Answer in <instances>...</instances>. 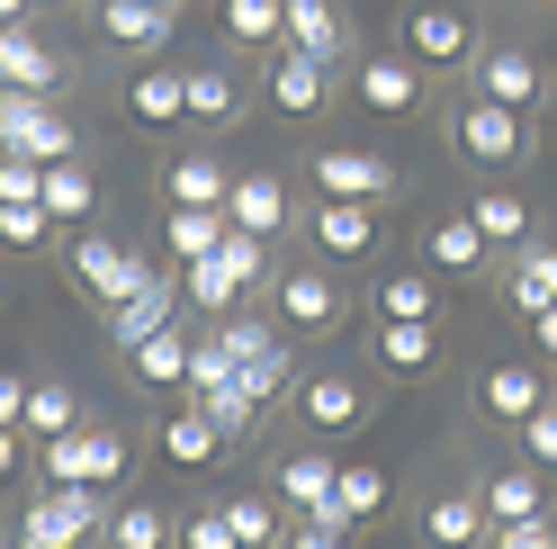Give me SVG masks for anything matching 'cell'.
<instances>
[{
    "label": "cell",
    "instance_id": "9c48e42d",
    "mask_svg": "<svg viewBox=\"0 0 557 549\" xmlns=\"http://www.w3.org/2000/svg\"><path fill=\"white\" fill-rule=\"evenodd\" d=\"M476 90L531 118V109H548V63H540L531 46H485V54H476Z\"/></svg>",
    "mask_w": 557,
    "mask_h": 549
},
{
    "label": "cell",
    "instance_id": "d6986e66",
    "mask_svg": "<svg viewBox=\"0 0 557 549\" xmlns=\"http://www.w3.org/2000/svg\"><path fill=\"white\" fill-rule=\"evenodd\" d=\"M225 217H234L243 234H288V181H278V171H234Z\"/></svg>",
    "mask_w": 557,
    "mask_h": 549
},
{
    "label": "cell",
    "instance_id": "7dc6e473",
    "mask_svg": "<svg viewBox=\"0 0 557 549\" xmlns=\"http://www.w3.org/2000/svg\"><path fill=\"white\" fill-rule=\"evenodd\" d=\"M278 549H351V532H333V523H315V513H297Z\"/></svg>",
    "mask_w": 557,
    "mask_h": 549
},
{
    "label": "cell",
    "instance_id": "f907efd6",
    "mask_svg": "<svg viewBox=\"0 0 557 549\" xmlns=\"http://www.w3.org/2000/svg\"><path fill=\"white\" fill-rule=\"evenodd\" d=\"M531 325H540V352L557 361V306H540V316H531Z\"/></svg>",
    "mask_w": 557,
    "mask_h": 549
},
{
    "label": "cell",
    "instance_id": "2e32d148",
    "mask_svg": "<svg viewBox=\"0 0 557 549\" xmlns=\"http://www.w3.org/2000/svg\"><path fill=\"white\" fill-rule=\"evenodd\" d=\"M351 90H360V109H369V118H413V109H423V63H405V54H369Z\"/></svg>",
    "mask_w": 557,
    "mask_h": 549
},
{
    "label": "cell",
    "instance_id": "f5cc1de1",
    "mask_svg": "<svg viewBox=\"0 0 557 549\" xmlns=\"http://www.w3.org/2000/svg\"><path fill=\"white\" fill-rule=\"evenodd\" d=\"M27 10H37V0H0V27H18Z\"/></svg>",
    "mask_w": 557,
    "mask_h": 549
},
{
    "label": "cell",
    "instance_id": "484cf974",
    "mask_svg": "<svg viewBox=\"0 0 557 549\" xmlns=\"http://www.w3.org/2000/svg\"><path fill=\"white\" fill-rule=\"evenodd\" d=\"M216 451H225V424L207 415V405H189V396H181V415L162 424V460H171V468H207Z\"/></svg>",
    "mask_w": 557,
    "mask_h": 549
},
{
    "label": "cell",
    "instance_id": "1f68e13d",
    "mask_svg": "<svg viewBox=\"0 0 557 549\" xmlns=\"http://www.w3.org/2000/svg\"><path fill=\"white\" fill-rule=\"evenodd\" d=\"M73 424H82L73 379H27V415H18V432H27V441H54V432H73Z\"/></svg>",
    "mask_w": 557,
    "mask_h": 549
},
{
    "label": "cell",
    "instance_id": "f6af8a7d",
    "mask_svg": "<svg viewBox=\"0 0 557 549\" xmlns=\"http://www.w3.org/2000/svg\"><path fill=\"white\" fill-rule=\"evenodd\" d=\"M485 549H557V523H548V513H531V523H495Z\"/></svg>",
    "mask_w": 557,
    "mask_h": 549
},
{
    "label": "cell",
    "instance_id": "e0dca14e",
    "mask_svg": "<svg viewBox=\"0 0 557 549\" xmlns=\"http://www.w3.org/2000/svg\"><path fill=\"white\" fill-rule=\"evenodd\" d=\"M333 477H342V460H333V451H278L270 496L288 504V513H324V504H333Z\"/></svg>",
    "mask_w": 557,
    "mask_h": 549
},
{
    "label": "cell",
    "instance_id": "7bdbcfd3",
    "mask_svg": "<svg viewBox=\"0 0 557 549\" xmlns=\"http://www.w3.org/2000/svg\"><path fill=\"white\" fill-rule=\"evenodd\" d=\"M181 549H243V540H234V523H225V504L181 513Z\"/></svg>",
    "mask_w": 557,
    "mask_h": 549
},
{
    "label": "cell",
    "instance_id": "83f0119b",
    "mask_svg": "<svg viewBox=\"0 0 557 549\" xmlns=\"http://www.w3.org/2000/svg\"><path fill=\"white\" fill-rule=\"evenodd\" d=\"M342 37H351V19H342L333 0H288V37H278V46H297V54L333 63V54H342Z\"/></svg>",
    "mask_w": 557,
    "mask_h": 549
},
{
    "label": "cell",
    "instance_id": "836d02e7",
    "mask_svg": "<svg viewBox=\"0 0 557 549\" xmlns=\"http://www.w3.org/2000/svg\"><path fill=\"white\" fill-rule=\"evenodd\" d=\"M225 523H234V540H243V549H278L297 513L278 504V496H225Z\"/></svg>",
    "mask_w": 557,
    "mask_h": 549
},
{
    "label": "cell",
    "instance_id": "8fae6325",
    "mask_svg": "<svg viewBox=\"0 0 557 549\" xmlns=\"http://www.w3.org/2000/svg\"><path fill=\"white\" fill-rule=\"evenodd\" d=\"M324 99H333V63L297 54V46H270V109L278 118H315Z\"/></svg>",
    "mask_w": 557,
    "mask_h": 549
},
{
    "label": "cell",
    "instance_id": "bcb514c9",
    "mask_svg": "<svg viewBox=\"0 0 557 549\" xmlns=\"http://www.w3.org/2000/svg\"><path fill=\"white\" fill-rule=\"evenodd\" d=\"M521 451H531V468H557V396L540 405L531 424H521Z\"/></svg>",
    "mask_w": 557,
    "mask_h": 549
},
{
    "label": "cell",
    "instance_id": "ac0fdd59",
    "mask_svg": "<svg viewBox=\"0 0 557 549\" xmlns=\"http://www.w3.org/2000/svg\"><path fill=\"white\" fill-rule=\"evenodd\" d=\"M315 253L324 261H369L377 253V208H360V198H315Z\"/></svg>",
    "mask_w": 557,
    "mask_h": 549
},
{
    "label": "cell",
    "instance_id": "6da1fadb",
    "mask_svg": "<svg viewBox=\"0 0 557 549\" xmlns=\"http://www.w3.org/2000/svg\"><path fill=\"white\" fill-rule=\"evenodd\" d=\"M261 280H270V234H243V225H234L207 261L181 270V297H189V306H216V316H225V306H243Z\"/></svg>",
    "mask_w": 557,
    "mask_h": 549
},
{
    "label": "cell",
    "instance_id": "7c38bea8",
    "mask_svg": "<svg viewBox=\"0 0 557 549\" xmlns=\"http://www.w3.org/2000/svg\"><path fill=\"white\" fill-rule=\"evenodd\" d=\"M0 90H27V99H54L63 90V54L37 46V27H0Z\"/></svg>",
    "mask_w": 557,
    "mask_h": 549
},
{
    "label": "cell",
    "instance_id": "3957f363",
    "mask_svg": "<svg viewBox=\"0 0 557 549\" xmlns=\"http://www.w3.org/2000/svg\"><path fill=\"white\" fill-rule=\"evenodd\" d=\"M449 145H459L476 171H512L521 154H531V118L476 90V99H459V109H449Z\"/></svg>",
    "mask_w": 557,
    "mask_h": 549
},
{
    "label": "cell",
    "instance_id": "11a10c76",
    "mask_svg": "<svg viewBox=\"0 0 557 549\" xmlns=\"http://www.w3.org/2000/svg\"><path fill=\"white\" fill-rule=\"evenodd\" d=\"M171 10H181V0H171Z\"/></svg>",
    "mask_w": 557,
    "mask_h": 549
},
{
    "label": "cell",
    "instance_id": "277c9868",
    "mask_svg": "<svg viewBox=\"0 0 557 549\" xmlns=\"http://www.w3.org/2000/svg\"><path fill=\"white\" fill-rule=\"evenodd\" d=\"M63 270H73V289L99 306V316H109L117 297H135V289L153 280V270L135 261V253L117 244V234H73V244H63Z\"/></svg>",
    "mask_w": 557,
    "mask_h": 549
},
{
    "label": "cell",
    "instance_id": "d4e9b609",
    "mask_svg": "<svg viewBox=\"0 0 557 549\" xmlns=\"http://www.w3.org/2000/svg\"><path fill=\"white\" fill-rule=\"evenodd\" d=\"M441 361V333L413 325V316H377V369H396V379H423Z\"/></svg>",
    "mask_w": 557,
    "mask_h": 549
},
{
    "label": "cell",
    "instance_id": "ffe728a7",
    "mask_svg": "<svg viewBox=\"0 0 557 549\" xmlns=\"http://www.w3.org/2000/svg\"><path fill=\"white\" fill-rule=\"evenodd\" d=\"M476 396H485V415H495V424H531L540 405H548V379H540V361H495Z\"/></svg>",
    "mask_w": 557,
    "mask_h": 549
},
{
    "label": "cell",
    "instance_id": "60d3db41",
    "mask_svg": "<svg viewBox=\"0 0 557 549\" xmlns=\"http://www.w3.org/2000/svg\"><path fill=\"white\" fill-rule=\"evenodd\" d=\"M54 208H46V198H10V208H0V244H10V253H46L54 244Z\"/></svg>",
    "mask_w": 557,
    "mask_h": 549
},
{
    "label": "cell",
    "instance_id": "c3c4849f",
    "mask_svg": "<svg viewBox=\"0 0 557 549\" xmlns=\"http://www.w3.org/2000/svg\"><path fill=\"white\" fill-rule=\"evenodd\" d=\"M18 451H27V432H18V424H0V487L18 477Z\"/></svg>",
    "mask_w": 557,
    "mask_h": 549
},
{
    "label": "cell",
    "instance_id": "4316f807",
    "mask_svg": "<svg viewBox=\"0 0 557 549\" xmlns=\"http://www.w3.org/2000/svg\"><path fill=\"white\" fill-rule=\"evenodd\" d=\"M476 504H485V523H531V513H548V496H540V468H485Z\"/></svg>",
    "mask_w": 557,
    "mask_h": 549
},
{
    "label": "cell",
    "instance_id": "52a82bcc",
    "mask_svg": "<svg viewBox=\"0 0 557 549\" xmlns=\"http://www.w3.org/2000/svg\"><path fill=\"white\" fill-rule=\"evenodd\" d=\"M315 198L387 208V198H405V181H396V162H377V154H360V145H333V154H315Z\"/></svg>",
    "mask_w": 557,
    "mask_h": 549
},
{
    "label": "cell",
    "instance_id": "7a4b0ae2",
    "mask_svg": "<svg viewBox=\"0 0 557 549\" xmlns=\"http://www.w3.org/2000/svg\"><path fill=\"white\" fill-rule=\"evenodd\" d=\"M37 468H46V487H109V496H117V477H126V432L73 424V432L37 441Z\"/></svg>",
    "mask_w": 557,
    "mask_h": 549
},
{
    "label": "cell",
    "instance_id": "816d5d0a",
    "mask_svg": "<svg viewBox=\"0 0 557 549\" xmlns=\"http://www.w3.org/2000/svg\"><path fill=\"white\" fill-rule=\"evenodd\" d=\"M10 118H18V90H0V145H10Z\"/></svg>",
    "mask_w": 557,
    "mask_h": 549
},
{
    "label": "cell",
    "instance_id": "5b68a950",
    "mask_svg": "<svg viewBox=\"0 0 557 549\" xmlns=\"http://www.w3.org/2000/svg\"><path fill=\"white\" fill-rule=\"evenodd\" d=\"M216 342H225V361H234V379H243V396H252V405H270L278 388L297 379L288 352H278V333H270L261 316H234V306H225V316H216Z\"/></svg>",
    "mask_w": 557,
    "mask_h": 549
},
{
    "label": "cell",
    "instance_id": "b9f144b4",
    "mask_svg": "<svg viewBox=\"0 0 557 549\" xmlns=\"http://www.w3.org/2000/svg\"><path fill=\"white\" fill-rule=\"evenodd\" d=\"M377 316H413V325H432V316H441V297H432L423 270H387V280H377Z\"/></svg>",
    "mask_w": 557,
    "mask_h": 549
},
{
    "label": "cell",
    "instance_id": "74e56055",
    "mask_svg": "<svg viewBox=\"0 0 557 549\" xmlns=\"http://www.w3.org/2000/svg\"><path fill=\"white\" fill-rule=\"evenodd\" d=\"M243 118V82L216 73V63H198L189 73V126H234Z\"/></svg>",
    "mask_w": 557,
    "mask_h": 549
},
{
    "label": "cell",
    "instance_id": "4dcf8cb0",
    "mask_svg": "<svg viewBox=\"0 0 557 549\" xmlns=\"http://www.w3.org/2000/svg\"><path fill=\"white\" fill-rule=\"evenodd\" d=\"M126 369H135V388H181V379H189V333H181V325L145 333V342L126 352Z\"/></svg>",
    "mask_w": 557,
    "mask_h": 549
},
{
    "label": "cell",
    "instance_id": "ba28073f",
    "mask_svg": "<svg viewBox=\"0 0 557 549\" xmlns=\"http://www.w3.org/2000/svg\"><path fill=\"white\" fill-rule=\"evenodd\" d=\"M99 37H109L117 54H135V63H153L171 37H181V10H171V0H99Z\"/></svg>",
    "mask_w": 557,
    "mask_h": 549
},
{
    "label": "cell",
    "instance_id": "db71d44e",
    "mask_svg": "<svg viewBox=\"0 0 557 549\" xmlns=\"http://www.w3.org/2000/svg\"><path fill=\"white\" fill-rule=\"evenodd\" d=\"M18 549H73V540H46V532H18Z\"/></svg>",
    "mask_w": 557,
    "mask_h": 549
},
{
    "label": "cell",
    "instance_id": "8992f818",
    "mask_svg": "<svg viewBox=\"0 0 557 549\" xmlns=\"http://www.w3.org/2000/svg\"><path fill=\"white\" fill-rule=\"evenodd\" d=\"M18 532H46V540H73V549H90L99 532H109V487H46L37 504L18 513Z\"/></svg>",
    "mask_w": 557,
    "mask_h": 549
},
{
    "label": "cell",
    "instance_id": "44dd1931",
    "mask_svg": "<svg viewBox=\"0 0 557 549\" xmlns=\"http://www.w3.org/2000/svg\"><path fill=\"white\" fill-rule=\"evenodd\" d=\"M10 154H27V162H63V154H73V118H63L54 99H27V90H18V118H10Z\"/></svg>",
    "mask_w": 557,
    "mask_h": 549
},
{
    "label": "cell",
    "instance_id": "7402d4cb",
    "mask_svg": "<svg viewBox=\"0 0 557 549\" xmlns=\"http://www.w3.org/2000/svg\"><path fill=\"white\" fill-rule=\"evenodd\" d=\"M126 118H135V126H181V118H189V73L145 63V73L126 82Z\"/></svg>",
    "mask_w": 557,
    "mask_h": 549
},
{
    "label": "cell",
    "instance_id": "5bb4252c",
    "mask_svg": "<svg viewBox=\"0 0 557 549\" xmlns=\"http://www.w3.org/2000/svg\"><path fill=\"white\" fill-rule=\"evenodd\" d=\"M504 297H512V316L531 325L540 306H557V244L548 234H521L512 261H504Z\"/></svg>",
    "mask_w": 557,
    "mask_h": 549
},
{
    "label": "cell",
    "instance_id": "8d00e7d4",
    "mask_svg": "<svg viewBox=\"0 0 557 549\" xmlns=\"http://www.w3.org/2000/svg\"><path fill=\"white\" fill-rule=\"evenodd\" d=\"M46 208H54V225H82L90 208H99V181H90V162H46Z\"/></svg>",
    "mask_w": 557,
    "mask_h": 549
},
{
    "label": "cell",
    "instance_id": "d590c367",
    "mask_svg": "<svg viewBox=\"0 0 557 549\" xmlns=\"http://www.w3.org/2000/svg\"><path fill=\"white\" fill-rule=\"evenodd\" d=\"M468 225L485 234V244H521V234H531V198H521V190H485V198H468Z\"/></svg>",
    "mask_w": 557,
    "mask_h": 549
},
{
    "label": "cell",
    "instance_id": "f546056e",
    "mask_svg": "<svg viewBox=\"0 0 557 549\" xmlns=\"http://www.w3.org/2000/svg\"><path fill=\"white\" fill-rule=\"evenodd\" d=\"M99 549H181V523H171L162 504H145V496H135V504H117V513H109Z\"/></svg>",
    "mask_w": 557,
    "mask_h": 549
},
{
    "label": "cell",
    "instance_id": "f35d334b",
    "mask_svg": "<svg viewBox=\"0 0 557 549\" xmlns=\"http://www.w3.org/2000/svg\"><path fill=\"white\" fill-rule=\"evenodd\" d=\"M225 37L234 46H278V37H288V0H225Z\"/></svg>",
    "mask_w": 557,
    "mask_h": 549
},
{
    "label": "cell",
    "instance_id": "ab89813d",
    "mask_svg": "<svg viewBox=\"0 0 557 549\" xmlns=\"http://www.w3.org/2000/svg\"><path fill=\"white\" fill-rule=\"evenodd\" d=\"M333 504H342V523H377V504H387V477L377 468H360V460H342V477H333Z\"/></svg>",
    "mask_w": 557,
    "mask_h": 549
},
{
    "label": "cell",
    "instance_id": "e575fe53",
    "mask_svg": "<svg viewBox=\"0 0 557 549\" xmlns=\"http://www.w3.org/2000/svg\"><path fill=\"white\" fill-rule=\"evenodd\" d=\"M162 234H171V261L189 270V261H207V253H216L225 234H234V217H225V208H171V225H162Z\"/></svg>",
    "mask_w": 557,
    "mask_h": 549
},
{
    "label": "cell",
    "instance_id": "4fadbf2b",
    "mask_svg": "<svg viewBox=\"0 0 557 549\" xmlns=\"http://www.w3.org/2000/svg\"><path fill=\"white\" fill-rule=\"evenodd\" d=\"M162 325H181V280H162V270H153V280L135 289V297H117V306H109V352H135V342L162 333Z\"/></svg>",
    "mask_w": 557,
    "mask_h": 549
},
{
    "label": "cell",
    "instance_id": "cb8c5ba5",
    "mask_svg": "<svg viewBox=\"0 0 557 549\" xmlns=\"http://www.w3.org/2000/svg\"><path fill=\"white\" fill-rule=\"evenodd\" d=\"M278 316H288L297 333H333L342 325V289L324 280V270H288V280H278Z\"/></svg>",
    "mask_w": 557,
    "mask_h": 549
},
{
    "label": "cell",
    "instance_id": "9a60e30c",
    "mask_svg": "<svg viewBox=\"0 0 557 549\" xmlns=\"http://www.w3.org/2000/svg\"><path fill=\"white\" fill-rule=\"evenodd\" d=\"M297 415H306V432H360L369 424V388L315 369V379H297Z\"/></svg>",
    "mask_w": 557,
    "mask_h": 549
},
{
    "label": "cell",
    "instance_id": "681fc988",
    "mask_svg": "<svg viewBox=\"0 0 557 549\" xmlns=\"http://www.w3.org/2000/svg\"><path fill=\"white\" fill-rule=\"evenodd\" d=\"M27 415V379H10V369H0V424H18Z\"/></svg>",
    "mask_w": 557,
    "mask_h": 549
},
{
    "label": "cell",
    "instance_id": "603a6c76",
    "mask_svg": "<svg viewBox=\"0 0 557 549\" xmlns=\"http://www.w3.org/2000/svg\"><path fill=\"white\" fill-rule=\"evenodd\" d=\"M225 190H234V171L216 154H171L162 162V198L171 208H225Z\"/></svg>",
    "mask_w": 557,
    "mask_h": 549
},
{
    "label": "cell",
    "instance_id": "ee69618b",
    "mask_svg": "<svg viewBox=\"0 0 557 549\" xmlns=\"http://www.w3.org/2000/svg\"><path fill=\"white\" fill-rule=\"evenodd\" d=\"M10 198H46V162H27V154L0 145V208H10Z\"/></svg>",
    "mask_w": 557,
    "mask_h": 549
},
{
    "label": "cell",
    "instance_id": "f1b7e54d",
    "mask_svg": "<svg viewBox=\"0 0 557 549\" xmlns=\"http://www.w3.org/2000/svg\"><path fill=\"white\" fill-rule=\"evenodd\" d=\"M485 253H495V244H485L468 217H441V225L423 234V261H432V270H449V280H476V270H485Z\"/></svg>",
    "mask_w": 557,
    "mask_h": 549
},
{
    "label": "cell",
    "instance_id": "30bf717a",
    "mask_svg": "<svg viewBox=\"0 0 557 549\" xmlns=\"http://www.w3.org/2000/svg\"><path fill=\"white\" fill-rule=\"evenodd\" d=\"M405 46H413V63L449 73V63H468V54H476V19H468V10H449V0H423V10L405 19Z\"/></svg>",
    "mask_w": 557,
    "mask_h": 549
},
{
    "label": "cell",
    "instance_id": "d6a6232c",
    "mask_svg": "<svg viewBox=\"0 0 557 549\" xmlns=\"http://www.w3.org/2000/svg\"><path fill=\"white\" fill-rule=\"evenodd\" d=\"M485 532H495V523H485L476 496H441V504L423 513V540H432V549H485Z\"/></svg>",
    "mask_w": 557,
    "mask_h": 549
}]
</instances>
